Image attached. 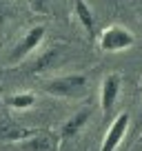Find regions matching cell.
Wrapping results in <instances>:
<instances>
[{"label": "cell", "instance_id": "6da1fadb", "mask_svg": "<svg viewBox=\"0 0 142 151\" xmlns=\"http://www.w3.org/2000/svg\"><path fill=\"white\" fill-rule=\"evenodd\" d=\"M87 89V76L85 73H67V76H56L51 80L44 82V91L49 96H56L62 100L78 98Z\"/></svg>", "mask_w": 142, "mask_h": 151}, {"label": "cell", "instance_id": "7a4b0ae2", "mask_svg": "<svg viewBox=\"0 0 142 151\" xmlns=\"http://www.w3.org/2000/svg\"><path fill=\"white\" fill-rule=\"evenodd\" d=\"M133 42H136V36L122 24H111L100 33V49L102 51H111V53L124 51V49L133 47Z\"/></svg>", "mask_w": 142, "mask_h": 151}, {"label": "cell", "instance_id": "3957f363", "mask_svg": "<svg viewBox=\"0 0 142 151\" xmlns=\"http://www.w3.org/2000/svg\"><path fill=\"white\" fill-rule=\"evenodd\" d=\"M129 122H131V116H129L127 111H122L118 118L111 122V127L107 129V133H104V138H102V145H100V151H115L118 149L120 142L127 136Z\"/></svg>", "mask_w": 142, "mask_h": 151}, {"label": "cell", "instance_id": "277c9868", "mask_svg": "<svg viewBox=\"0 0 142 151\" xmlns=\"http://www.w3.org/2000/svg\"><path fill=\"white\" fill-rule=\"evenodd\" d=\"M44 36H47V29H44L42 24H38V27L29 29V31L24 33V38L20 40L18 45H16V49H14V51H11L9 60H11V62H16V60H22V58H27L31 51H36V49H38L40 45H42Z\"/></svg>", "mask_w": 142, "mask_h": 151}, {"label": "cell", "instance_id": "5b68a950", "mask_svg": "<svg viewBox=\"0 0 142 151\" xmlns=\"http://www.w3.org/2000/svg\"><path fill=\"white\" fill-rule=\"evenodd\" d=\"M120 82L122 80H120L118 73H109L102 78V85H100V109H102V113H109L113 109L120 93Z\"/></svg>", "mask_w": 142, "mask_h": 151}, {"label": "cell", "instance_id": "8992f818", "mask_svg": "<svg viewBox=\"0 0 142 151\" xmlns=\"http://www.w3.org/2000/svg\"><path fill=\"white\" fill-rule=\"evenodd\" d=\"M89 118H91V109H80V111H76L65 124H62V129H60V140L67 142V140H71V138H76L78 133L82 131V127L89 122Z\"/></svg>", "mask_w": 142, "mask_h": 151}, {"label": "cell", "instance_id": "52a82bcc", "mask_svg": "<svg viewBox=\"0 0 142 151\" xmlns=\"http://www.w3.org/2000/svg\"><path fill=\"white\" fill-rule=\"evenodd\" d=\"M73 14H76V18H78V22L82 24V27L87 29V31H93V11H91V7H89V2L87 0H73Z\"/></svg>", "mask_w": 142, "mask_h": 151}, {"label": "cell", "instance_id": "ba28073f", "mask_svg": "<svg viewBox=\"0 0 142 151\" xmlns=\"http://www.w3.org/2000/svg\"><path fill=\"white\" fill-rule=\"evenodd\" d=\"M7 104L14 109H29L36 104V96L29 93V91H24V93H14L7 98Z\"/></svg>", "mask_w": 142, "mask_h": 151}]
</instances>
